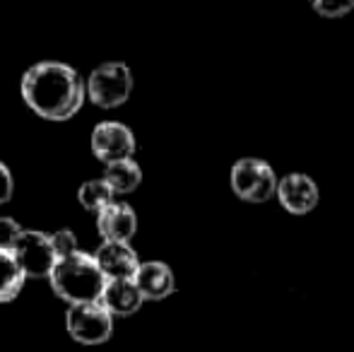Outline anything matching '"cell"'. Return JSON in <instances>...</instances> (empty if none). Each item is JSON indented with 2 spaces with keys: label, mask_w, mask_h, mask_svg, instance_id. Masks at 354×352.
<instances>
[{
  "label": "cell",
  "mask_w": 354,
  "mask_h": 352,
  "mask_svg": "<svg viewBox=\"0 0 354 352\" xmlns=\"http://www.w3.org/2000/svg\"><path fill=\"white\" fill-rule=\"evenodd\" d=\"M22 99L37 116L46 121H68L87 99V82L73 66L61 61H41L22 75Z\"/></svg>",
  "instance_id": "cell-1"
},
{
  "label": "cell",
  "mask_w": 354,
  "mask_h": 352,
  "mask_svg": "<svg viewBox=\"0 0 354 352\" xmlns=\"http://www.w3.org/2000/svg\"><path fill=\"white\" fill-rule=\"evenodd\" d=\"M51 287L68 304H87V302H102L106 277L94 256L77 251V254L61 259L51 272Z\"/></svg>",
  "instance_id": "cell-2"
},
{
  "label": "cell",
  "mask_w": 354,
  "mask_h": 352,
  "mask_svg": "<svg viewBox=\"0 0 354 352\" xmlns=\"http://www.w3.org/2000/svg\"><path fill=\"white\" fill-rule=\"evenodd\" d=\"M133 92V73L126 63L109 61L94 68L87 77V99L99 109H116Z\"/></svg>",
  "instance_id": "cell-3"
},
{
  "label": "cell",
  "mask_w": 354,
  "mask_h": 352,
  "mask_svg": "<svg viewBox=\"0 0 354 352\" xmlns=\"http://www.w3.org/2000/svg\"><path fill=\"white\" fill-rule=\"evenodd\" d=\"M280 178L268 162L243 157L232 167V191L246 203H266L277 193Z\"/></svg>",
  "instance_id": "cell-4"
},
{
  "label": "cell",
  "mask_w": 354,
  "mask_h": 352,
  "mask_svg": "<svg viewBox=\"0 0 354 352\" xmlns=\"http://www.w3.org/2000/svg\"><path fill=\"white\" fill-rule=\"evenodd\" d=\"M66 328L82 345H102L113 335V314L102 302L73 304L66 314Z\"/></svg>",
  "instance_id": "cell-5"
},
{
  "label": "cell",
  "mask_w": 354,
  "mask_h": 352,
  "mask_svg": "<svg viewBox=\"0 0 354 352\" xmlns=\"http://www.w3.org/2000/svg\"><path fill=\"white\" fill-rule=\"evenodd\" d=\"M15 259L22 266L27 277H51L53 268L58 263L56 249L51 244V234L39 230H24L19 237L17 246H15Z\"/></svg>",
  "instance_id": "cell-6"
},
{
  "label": "cell",
  "mask_w": 354,
  "mask_h": 352,
  "mask_svg": "<svg viewBox=\"0 0 354 352\" xmlns=\"http://www.w3.org/2000/svg\"><path fill=\"white\" fill-rule=\"evenodd\" d=\"M92 152L104 165H113L121 160H133L136 136L126 123L102 121L92 131Z\"/></svg>",
  "instance_id": "cell-7"
},
{
  "label": "cell",
  "mask_w": 354,
  "mask_h": 352,
  "mask_svg": "<svg viewBox=\"0 0 354 352\" xmlns=\"http://www.w3.org/2000/svg\"><path fill=\"white\" fill-rule=\"evenodd\" d=\"M94 261L106 280H133L140 268V259L128 241H104L94 251Z\"/></svg>",
  "instance_id": "cell-8"
},
{
  "label": "cell",
  "mask_w": 354,
  "mask_h": 352,
  "mask_svg": "<svg viewBox=\"0 0 354 352\" xmlns=\"http://www.w3.org/2000/svg\"><path fill=\"white\" fill-rule=\"evenodd\" d=\"M277 198L292 215H308L318 205V186L306 174H287L280 178Z\"/></svg>",
  "instance_id": "cell-9"
},
{
  "label": "cell",
  "mask_w": 354,
  "mask_h": 352,
  "mask_svg": "<svg viewBox=\"0 0 354 352\" xmlns=\"http://www.w3.org/2000/svg\"><path fill=\"white\" fill-rule=\"evenodd\" d=\"M97 230L104 241H131L138 232V215L128 203H111L97 215Z\"/></svg>",
  "instance_id": "cell-10"
},
{
  "label": "cell",
  "mask_w": 354,
  "mask_h": 352,
  "mask_svg": "<svg viewBox=\"0 0 354 352\" xmlns=\"http://www.w3.org/2000/svg\"><path fill=\"white\" fill-rule=\"evenodd\" d=\"M136 285L138 290L142 292L145 299H167L174 290H176V280H174L171 268L162 261H147V263H140L136 272Z\"/></svg>",
  "instance_id": "cell-11"
},
{
  "label": "cell",
  "mask_w": 354,
  "mask_h": 352,
  "mask_svg": "<svg viewBox=\"0 0 354 352\" xmlns=\"http://www.w3.org/2000/svg\"><path fill=\"white\" fill-rule=\"evenodd\" d=\"M142 302L145 297L138 290L136 280H109L102 295V304L113 316H133L136 311H140Z\"/></svg>",
  "instance_id": "cell-12"
},
{
  "label": "cell",
  "mask_w": 354,
  "mask_h": 352,
  "mask_svg": "<svg viewBox=\"0 0 354 352\" xmlns=\"http://www.w3.org/2000/svg\"><path fill=\"white\" fill-rule=\"evenodd\" d=\"M24 280H27V275H24L22 266L17 263L12 251H0V304L12 302L22 292Z\"/></svg>",
  "instance_id": "cell-13"
},
{
  "label": "cell",
  "mask_w": 354,
  "mask_h": 352,
  "mask_svg": "<svg viewBox=\"0 0 354 352\" xmlns=\"http://www.w3.org/2000/svg\"><path fill=\"white\" fill-rule=\"evenodd\" d=\"M104 178L113 188V193H133L142 181V169L136 160H121L106 165Z\"/></svg>",
  "instance_id": "cell-14"
},
{
  "label": "cell",
  "mask_w": 354,
  "mask_h": 352,
  "mask_svg": "<svg viewBox=\"0 0 354 352\" xmlns=\"http://www.w3.org/2000/svg\"><path fill=\"white\" fill-rule=\"evenodd\" d=\"M113 196H116V193H113V188L106 183V178H92V181H84L77 191L80 205L89 212H97V215L104 210V207H109L111 203H116L113 201Z\"/></svg>",
  "instance_id": "cell-15"
},
{
  "label": "cell",
  "mask_w": 354,
  "mask_h": 352,
  "mask_svg": "<svg viewBox=\"0 0 354 352\" xmlns=\"http://www.w3.org/2000/svg\"><path fill=\"white\" fill-rule=\"evenodd\" d=\"M311 8L316 10L321 17H345L347 12L354 10V0H311Z\"/></svg>",
  "instance_id": "cell-16"
},
{
  "label": "cell",
  "mask_w": 354,
  "mask_h": 352,
  "mask_svg": "<svg viewBox=\"0 0 354 352\" xmlns=\"http://www.w3.org/2000/svg\"><path fill=\"white\" fill-rule=\"evenodd\" d=\"M24 234L22 225L12 217H0V251H15L19 237Z\"/></svg>",
  "instance_id": "cell-17"
},
{
  "label": "cell",
  "mask_w": 354,
  "mask_h": 352,
  "mask_svg": "<svg viewBox=\"0 0 354 352\" xmlns=\"http://www.w3.org/2000/svg\"><path fill=\"white\" fill-rule=\"evenodd\" d=\"M51 244H53V249H56L58 261L68 259V256H73V254H77V251H80L77 249V237H75L73 230L53 232V234H51Z\"/></svg>",
  "instance_id": "cell-18"
},
{
  "label": "cell",
  "mask_w": 354,
  "mask_h": 352,
  "mask_svg": "<svg viewBox=\"0 0 354 352\" xmlns=\"http://www.w3.org/2000/svg\"><path fill=\"white\" fill-rule=\"evenodd\" d=\"M15 193V178H12V172L0 162V205L8 203Z\"/></svg>",
  "instance_id": "cell-19"
}]
</instances>
